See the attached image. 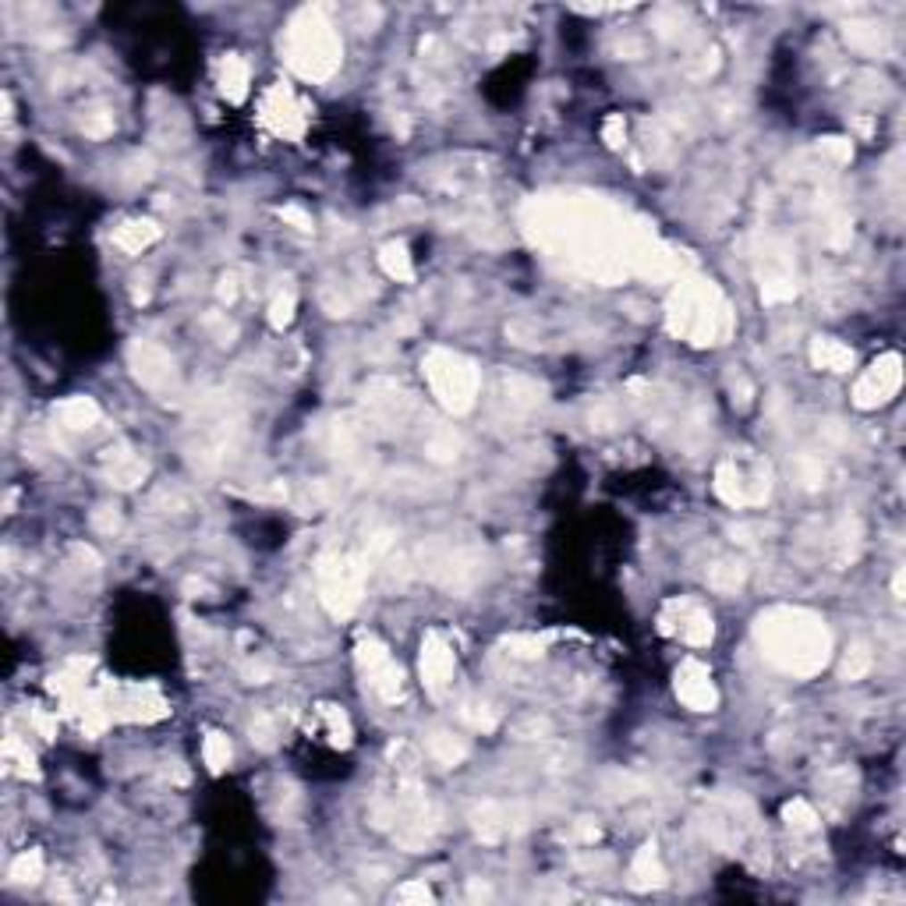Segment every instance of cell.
<instances>
[{
	"label": "cell",
	"instance_id": "1",
	"mask_svg": "<svg viewBox=\"0 0 906 906\" xmlns=\"http://www.w3.org/2000/svg\"><path fill=\"white\" fill-rule=\"evenodd\" d=\"M758 644L761 655L769 662H776L779 669L794 673V677H814L825 669L828 652H832V637L821 616L807 612V609H769L758 616Z\"/></svg>",
	"mask_w": 906,
	"mask_h": 906
},
{
	"label": "cell",
	"instance_id": "2",
	"mask_svg": "<svg viewBox=\"0 0 906 906\" xmlns=\"http://www.w3.org/2000/svg\"><path fill=\"white\" fill-rule=\"evenodd\" d=\"M669 329L691 344H722L733 333V312L711 280H687L669 298Z\"/></svg>",
	"mask_w": 906,
	"mask_h": 906
},
{
	"label": "cell",
	"instance_id": "3",
	"mask_svg": "<svg viewBox=\"0 0 906 906\" xmlns=\"http://www.w3.org/2000/svg\"><path fill=\"white\" fill-rule=\"evenodd\" d=\"M287 64L302 79H329L340 64V36L322 18V11H302L287 32Z\"/></svg>",
	"mask_w": 906,
	"mask_h": 906
},
{
	"label": "cell",
	"instance_id": "4",
	"mask_svg": "<svg viewBox=\"0 0 906 906\" xmlns=\"http://www.w3.org/2000/svg\"><path fill=\"white\" fill-rule=\"evenodd\" d=\"M425 379H428L436 401L453 414L471 411L475 401H478V369H475V362H468L457 351H443V347L428 351Z\"/></svg>",
	"mask_w": 906,
	"mask_h": 906
},
{
	"label": "cell",
	"instance_id": "5",
	"mask_svg": "<svg viewBox=\"0 0 906 906\" xmlns=\"http://www.w3.org/2000/svg\"><path fill=\"white\" fill-rule=\"evenodd\" d=\"M362 585H365V570L358 567L354 556L329 553L319 560V599L333 616H351L358 609Z\"/></svg>",
	"mask_w": 906,
	"mask_h": 906
},
{
	"label": "cell",
	"instance_id": "6",
	"mask_svg": "<svg viewBox=\"0 0 906 906\" xmlns=\"http://www.w3.org/2000/svg\"><path fill=\"white\" fill-rule=\"evenodd\" d=\"M358 666L365 673V684L383 698V702H397L403 691V673L394 662V655L376 641V637H362L358 641Z\"/></svg>",
	"mask_w": 906,
	"mask_h": 906
},
{
	"label": "cell",
	"instance_id": "7",
	"mask_svg": "<svg viewBox=\"0 0 906 906\" xmlns=\"http://www.w3.org/2000/svg\"><path fill=\"white\" fill-rule=\"evenodd\" d=\"M659 627H662V634L684 637L691 648H705V644H711V637H715L711 612L702 609L698 603H691V599H677V603L666 605L662 616H659Z\"/></svg>",
	"mask_w": 906,
	"mask_h": 906
},
{
	"label": "cell",
	"instance_id": "8",
	"mask_svg": "<svg viewBox=\"0 0 906 906\" xmlns=\"http://www.w3.org/2000/svg\"><path fill=\"white\" fill-rule=\"evenodd\" d=\"M715 496L729 506H751L769 500V471L761 475H747L744 468H736L733 461L715 468Z\"/></svg>",
	"mask_w": 906,
	"mask_h": 906
},
{
	"label": "cell",
	"instance_id": "9",
	"mask_svg": "<svg viewBox=\"0 0 906 906\" xmlns=\"http://www.w3.org/2000/svg\"><path fill=\"white\" fill-rule=\"evenodd\" d=\"M900 383H903V362H900V354H885V358H878V362L857 379V387H853V403L864 407V411H871V407L889 401V397L900 390Z\"/></svg>",
	"mask_w": 906,
	"mask_h": 906
},
{
	"label": "cell",
	"instance_id": "10",
	"mask_svg": "<svg viewBox=\"0 0 906 906\" xmlns=\"http://www.w3.org/2000/svg\"><path fill=\"white\" fill-rule=\"evenodd\" d=\"M262 124L266 128H273L277 135H284V138H302L304 135V124H308V113H304L302 100L284 86V82H277L266 96H262Z\"/></svg>",
	"mask_w": 906,
	"mask_h": 906
},
{
	"label": "cell",
	"instance_id": "11",
	"mask_svg": "<svg viewBox=\"0 0 906 906\" xmlns=\"http://www.w3.org/2000/svg\"><path fill=\"white\" fill-rule=\"evenodd\" d=\"M128 358H131V372H135V379H138L145 390L160 394V390L174 387L178 369H174V358H170L163 347L138 340V344L131 347V354H128Z\"/></svg>",
	"mask_w": 906,
	"mask_h": 906
},
{
	"label": "cell",
	"instance_id": "12",
	"mask_svg": "<svg viewBox=\"0 0 906 906\" xmlns=\"http://www.w3.org/2000/svg\"><path fill=\"white\" fill-rule=\"evenodd\" d=\"M453 666L457 662H453V648L446 644V637L428 630L425 641H421V680H425V691L439 698L450 687V680H453Z\"/></svg>",
	"mask_w": 906,
	"mask_h": 906
},
{
	"label": "cell",
	"instance_id": "13",
	"mask_svg": "<svg viewBox=\"0 0 906 906\" xmlns=\"http://www.w3.org/2000/svg\"><path fill=\"white\" fill-rule=\"evenodd\" d=\"M677 698L694 711H711L719 705V694H715V684H711V673L702 659H684L680 669H677Z\"/></svg>",
	"mask_w": 906,
	"mask_h": 906
},
{
	"label": "cell",
	"instance_id": "14",
	"mask_svg": "<svg viewBox=\"0 0 906 906\" xmlns=\"http://www.w3.org/2000/svg\"><path fill=\"white\" fill-rule=\"evenodd\" d=\"M627 885L637 889V893H652V889L666 885V868H662V860H659L655 843H644V846L637 850V857H634V864H630Z\"/></svg>",
	"mask_w": 906,
	"mask_h": 906
},
{
	"label": "cell",
	"instance_id": "15",
	"mask_svg": "<svg viewBox=\"0 0 906 906\" xmlns=\"http://www.w3.org/2000/svg\"><path fill=\"white\" fill-rule=\"evenodd\" d=\"M471 828H475V835H478L482 843H500L506 832L513 828V821H510V810H506V807L482 804L471 814Z\"/></svg>",
	"mask_w": 906,
	"mask_h": 906
},
{
	"label": "cell",
	"instance_id": "16",
	"mask_svg": "<svg viewBox=\"0 0 906 906\" xmlns=\"http://www.w3.org/2000/svg\"><path fill=\"white\" fill-rule=\"evenodd\" d=\"M153 241H160V227L153 220H128L124 227L113 230V245L128 255H138L142 248H149Z\"/></svg>",
	"mask_w": 906,
	"mask_h": 906
},
{
	"label": "cell",
	"instance_id": "17",
	"mask_svg": "<svg viewBox=\"0 0 906 906\" xmlns=\"http://www.w3.org/2000/svg\"><path fill=\"white\" fill-rule=\"evenodd\" d=\"M57 421L61 428L68 432H89L96 421H100V407L89 397H68V401L57 407Z\"/></svg>",
	"mask_w": 906,
	"mask_h": 906
},
{
	"label": "cell",
	"instance_id": "18",
	"mask_svg": "<svg viewBox=\"0 0 906 906\" xmlns=\"http://www.w3.org/2000/svg\"><path fill=\"white\" fill-rule=\"evenodd\" d=\"M810 362L825 372H850L853 369V351L839 340H814L810 347Z\"/></svg>",
	"mask_w": 906,
	"mask_h": 906
},
{
	"label": "cell",
	"instance_id": "19",
	"mask_svg": "<svg viewBox=\"0 0 906 906\" xmlns=\"http://www.w3.org/2000/svg\"><path fill=\"white\" fill-rule=\"evenodd\" d=\"M220 89H223V96L230 103H241L248 96V64L241 61V57H227L223 64H220Z\"/></svg>",
	"mask_w": 906,
	"mask_h": 906
},
{
	"label": "cell",
	"instance_id": "20",
	"mask_svg": "<svg viewBox=\"0 0 906 906\" xmlns=\"http://www.w3.org/2000/svg\"><path fill=\"white\" fill-rule=\"evenodd\" d=\"M425 747H428V754H432L439 765H461V761H464V754H468V747H464L453 733H443V729L428 733Z\"/></svg>",
	"mask_w": 906,
	"mask_h": 906
},
{
	"label": "cell",
	"instance_id": "21",
	"mask_svg": "<svg viewBox=\"0 0 906 906\" xmlns=\"http://www.w3.org/2000/svg\"><path fill=\"white\" fill-rule=\"evenodd\" d=\"M145 461L142 457H131V453H117L113 457V464H110V478H113V486H121V489H135L142 478H145Z\"/></svg>",
	"mask_w": 906,
	"mask_h": 906
},
{
	"label": "cell",
	"instance_id": "22",
	"mask_svg": "<svg viewBox=\"0 0 906 906\" xmlns=\"http://www.w3.org/2000/svg\"><path fill=\"white\" fill-rule=\"evenodd\" d=\"M379 262H383L387 277H394V280H411V277H414L411 255H407V248H403L401 241H390V245L379 252Z\"/></svg>",
	"mask_w": 906,
	"mask_h": 906
},
{
	"label": "cell",
	"instance_id": "23",
	"mask_svg": "<svg viewBox=\"0 0 906 906\" xmlns=\"http://www.w3.org/2000/svg\"><path fill=\"white\" fill-rule=\"evenodd\" d=\"M202 761L209 765V772H223L230 765V740L223 733H205V740H202Z\"/></svg>",
	"mask_w": 906,
	"mask_h": 906
},
{
	"label": "cell",
	"instance_id": "24",
	"mask_svg": "<svg viewBox=\"0 0 906 906\" xmlns=\"http://www.w3.org/2000/svg\"><path fill=\"white\" fill-rule=\"evenodd\" d=\"M43 878V853L39 850H25L14 864H11V882L18 885H32Z\"/></svg>",
	"mask_w": 906,
	"mask_h": 906
},
{
	"label": "cell",
	"instance_id": "25",
	"mask_svg": "<svg viewBox=\"0 0 906 906\" xmlns=\"http://www.w3.org/2000/svg\"><path fill=\"white\" fill-rule=\"evenodd\" d=\"M846 39L853 50H864V54H878V46L885 43V32L875 29V25H846Z\"/></svg>",
	"mask_w": 906,
	"mask_h": 906
},
{
	"label": "cell",
	"instance_id": "26",
	"mask_svg": "<svg viewBox=\"0 0 906 906\" xmlns=\"http://www.w3.org/2000/svg\"><path fill=\"white\" fill-rule=\"evenodd\" d=\"M708 585L715 592H736L744 585V567L740 563H715L708 570Z\"/></svg>",
	"mask_w": 906,
	"mask_h": 906
},
{
	"label": "cell",
	"instance_id": "27",
	"mask_svg": "<svg viewBox=\"0 0 906 906\" xmlns=\"http://www.w3.org/2000/svg\"><path fill=\"white\" fill-rule=\"evenodd\" d=\"M783 818L794 832H814L818 828V810L807 804V801H790L783 807Z\"/></svg>",
	"mask_w": 906,
	"mask_h": 906
},
{
	"label": "cell",
	"instance_id": "28",
	"mask_svg": "<svg viewBox=\"0 0 906 906\" xmlns=\"http://www.w3.org/2000/svg\"><path fill=\"white\" fill-rule=\"evenodd\" d=\"M4 758H7V765H11L18 776H36V769H32V765H36V761H32V751H29L18 736H7V740H4Z\"/></svg>",
	"mask_w": 906,
	"mask_h": 906
},
{
	"label": "cell",
	"instance_id": "29",
	"mask_svg": "<svg viewBox=\"0 0 906 906\" xmlns=\"http://www.w3.org/2000/svg\"><path fill=\"white\" fill-rule=\"evenodd\" d=\"M322 722H326V733H329V740H333L337 747H347V744H351V722H347V715H344L340 708L322 705Z\"/></svg>",
	"mask_w": 906,
	"mask_h": 906
},
{
	"label": "cell",
	"instance_id": "30",
	"mask_svg": "<svg viewBox=\"0 0 906 906\" xmlns=\"http://www.w3.org/2000/svg\"><path fill=\"white\" fill-rule=\"evenodd\" d=\"M871 648L868 644H853L850 652H846V659H843V680H860L868 669H871Z\"/></svg>",
	"mask_w": 906,
	"mask_h": 906
},
{
	"label": "cell",
	"instance_id": "31",
	"mask_svg": "<svg viewBox=\"0 0 906 906\" xmlns=\"http://www.w3.org/2000/svg\"><path fill=\"white\" fill-rule=\"evenodd\" d=\"M295 304H298V298H295V291L287 287V291H280L277 298H273V304H270V322L277 326V329H284L291 319H295Z\"/></svg>",
	"mask_w": 906,
	"mask_h": 906
},
{
	"label": "cell",
	"instance_id": "32",
	"mask_svg": "<svg viewBox=\"0 0 906 906\" xmlns=\"http://www.w3.org/2000/svg\"><path fill=\"white\" fill-rule=\"evenodd\" d=\"M461 719L471 726V729H496V711L489 705H478V702H468V705L461 708Z\"/></svg>",
	"mask_w": 906,
	"mask_h": 906
},
{
	"label": "cell",
	"instance_id": "33",
	"mask_svg": "<svg viewBox=\"0 0 906 906\" xmlns=\"http://www.w3.org/2000/svg\"><path fill=\"white\" fill-rule=\"evenodd\" d=\"M506 648H510V655H513V659H535V655H542L545 641H542V637H535V634H517V637H510V641H506Z\"/></svg>",
	"mask_w": 906,
	"mask_h": 906
},
{
	"label": "cell",
	"instance_id": "34",
	"mask_svg": "<svg viewBox=\"0 0 906 906\" xmlns=\"http://www.w3.org/2000/svg\"><path fill=\"white\" fill-rule=\"evenodd\" d=\"M82 131L89 135V138H106L110 131H113V113H106V110H89L86 117H82Z\"/></svg>",
	"mask_w": 906,
	"mask_h": 906
},
{
	"label": "cell",
	"instance_id": "35",
	"mask_svg": "<svg viewBox=\"0 0 906 906\" xmlns=\"http://www.w3.org/2000/svg\"><path fill=\"white\" fill-rule=\"evenodd\" d=\"M603 138L612 145V149H619V145H623V138H627V124H623V117H619V113H612V117L603 124Z\"/></svg>",
	"mask_w": 906,
	"mask_h": 906
},
{
	"label": "cell",
	"instance_id": "36",
	"mask_svg": "<svg viewBox=\"0 0 906 906\" xmlns=\"http://www.w3.org/2000/svg\"><path fill=\"white\" fill-rule=\"evenodd\" d=\"M397 900L401 903H428L432 900V893H428V885L425 882H407L397 889Z\"/></svg>",
	"mask_w": 906,
	"mask_h": 906
},
{
	"label": "cell",
	"instance_id": "37",
	"mask_svg": "<svg viewBox=\"0 0 906 906\" xmlns=\"http://www.w3.org/2000/svg\"><path fill=\"white\" fill-rule=\"evenodd\" d=\"M821 153H828L835 163H846V160L853 156V149H850L846 138H825V142H821Z\"/></svg>",
	"mask_w": 906,
	"mask_h": 906
},
{
	"label": "cell",
	"instance_id": "38",
	"mask_svg": "<svg viewBox=\"0 0 906 906\" xmlns=\"http://www.w3.org/2000/svg\"><path fill=\"white\" fill-rule=\"evenodd\" d=\"M93 528H96V531H103V535L117 531V510H110V506H100V510L93 513Z\"/></svg>",
	"mask_w": 906,
	"mask_h": 906
},
{
	"label": "cell",
	"instance_id": "39",
	"mask_svg": "<svg viewBox=\"0 0 906 906\" xmlns=\"http://www.w3.org/2000/svg\"><path fill=\"white\" fill-rule=\"evenodd\" d=\"M280 216H284L287 223H295L298 230H312V216H308V212H302L298 205H284V209H280Z\"/></svg>",
	"mask_w": 906,
	"mask_h": 906
},
{
	"label": "cell",
	"instance_id": "40",
	"mask_svg": "<svg viewBox=\"0 0 906 906\" xmlns=\"http://www.w3.org/2000/svg\"><path fill=\"white\" fill-rule=\"evenodd\" d=\"M245 677H248V684H266V680L273 677V669H270L266 662H248V666H245Z\"/></svg>",
	"mask_w": 906,
	"mask_h": 906
},
{
	"label": "cell",
	"instance_id": "41",
	"mask_svg": "<svg viewBox=\"0 0 906 906\" xmlns=\"http://www.w3.org/2000/svg\"><path fill=\"white\" fill-rule=\"evenodd\" d=\"M234 284H237L234 277H223V280H220V298H223L227 304L237 298V287H234Z\"/></svg>",
	"mask_w": 906,
	"mask_h": 906
},
{
	"label": "cell",
	"instance_id": "42",
	"mask_svg": "<svg viewBox=\"0 0 906 906\" xmlns=\"http://www.w3.org/2000/svg\"><path fill=\"white\" fill-rule=\"evenodd\" d=\"M468 893H471L475 900H478V896H482V900H489V885H478V882H471V885H468Z\"/></svg>",
	"mask_w": 906,
	"mask_h": 906
}]
</instances>
